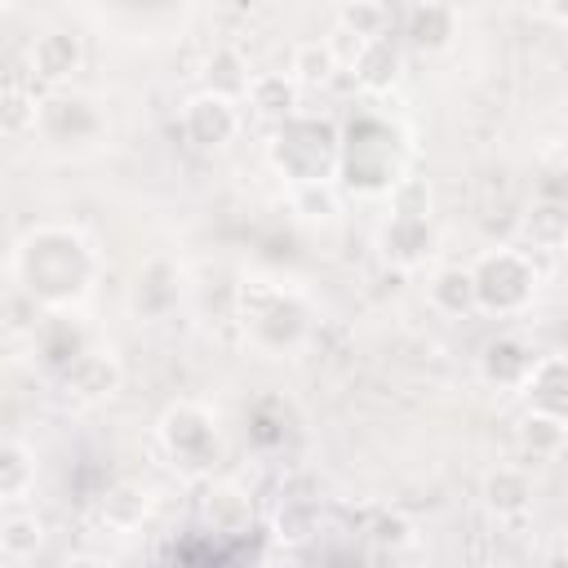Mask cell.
Instances as JSON below:
<instances>
[{"mask_svg": "<svg viewBox=\"0 0 568 568\" xmlns=\"http://www.w3.org/2000/svg\"><path fill=\"white\" fill-rule=\"evenodd\" d=\"M519 390H524L528 408L568 422V355H537V364Z\"/></svg>", "mask_w": 568, "mask_h": 568, "instance_id": "obj_10", "label": "cell"}, {"mask_svg": "<svg viewBox=\"0 0 568 568\" xmlns=\"http://www.w3.org/2000/svg\"><path fill=\"white\" fill-rule=\"evenodd\" d=\"M337 31L351 36L355 44L386 40L390 36V9L377 4V0H351V4L337 9Z\"/></svg>", "mask_w": 568, "mask_h": 568, "instance_id": "obj_24", "label": "cell"}, {"mask_svg": "<svg viewBox=\"0 0 568 568\" xmlns=\"http://www.w3.org/2000/svg\"><path fill=\"white\" fill-rule=\"evenodd\" d=\"M271 164L293 182V186H311V182H333V173H342V129L328 115H293L275 129L271 138Z\"/></svg>", "mask_w": 568, "mask_h": 568, "instance_id": "obj_2", "label": "cell"}, {"mask_svg": "<svg viewBox=\"0 0 568 568\" xmlns=\"http://www.w3.org/2000/svg\"><path fill=\"white\" fill-rule=\"evenodd\" d=\"M98 515H102L106 528L129 532V528H138V524L151 515V493H146L142 484L120 479V484H111V488L98 497Z\"/></svg>", "mask_w": 568, "mask_h": 568, "instance_id": "obj_20", "label": "cell"}, {"mask_svg": "<svg viewBox=\"0 0 568 568\" xmlns=\"http://www.w3.org/2000/svg\"><path fill=\"white\" fill-rule=\"evenodd\" d=\"M430 182L426 178H399L390 191H386V204H390V217H408V222H430Z\"/></svg>", "mask_w": 568, "mask_h": 568, "instance_id": "obj_29", "label": "cell"}, {"mask_svg": "<svg viewBox=\"0 0 568 568\" xmlns=\"http://www.w3.org/2000/svg\"><path fill=\"white\" fill-rule=\"evenodd\" d=\"M200 515H204V524L213 532L240 537V532L253 528V497L244 488H235V484H209V493L200 501Z\"/></svg>", "mask_w": 568, "mask_h": 568, "instance_id": "obj_13", "label": "cell"}, {"mask_svg": "<svg viewBox=\"0 0 568 568\" xmlns=\"http://www.w3.org/2000/svg\"><path fill=\"white\" fill-rule=\"evenodd\" d=\"M80 62H84V40H80L75 31H67V27L40 31V36L31 40V49H27L31 75H36L40 84H53V89H62V84L80 71Z\"/></svg>", "mask_w": 568, "mask_h": 568, "instance_id": "obj_8", "label": "cell"}, {"mask_svg": "<svg viewBox=\"0 0 568 568\" xmlns=\"http://www.w3.org/2000/svg\"><path fill=\"white\" fill-rule=\"evenodd\" d=\"M368 541H373L377 550H404V546L417 541V528H413L408 515H399V510H382V515L368 524Z\"/></svg>", "mask_w": 568, "mask_h": 568, "instance_id": "obj_30", "label": "cell"}, {"mask_svg": "<svg viewBox=\"0 0 568 568\" xmlns=\"http://www.w3.org/2000/svg\"><path fill=\"white\" fill-rule=\"evenodd\" d=\"M31 488H36V453L22 439H4L0 444V501L18 506Z\"/></svg>", "mask_w": 568, "mask_h": 568, "instance_id": "obj_22", "label": "cell"}, {"mask_svg": "<svg viewBox=\"0 0 568 568\" xmlns=\"http://www.w3.org/2000/svg\"><path fill=\"white\" fill-rule=\"evenodd\" d=\"M40 124V98H31L18 80L4 84V106H0V129L9 138H22V133H36Z\"/></svg>", "mask_w": 568, "mask_h": 568, "instance_id": "obj_28", "label": "cell"}, {"mask_svg": "<svg viewBox=\"0 0 568 568\" xmlns=\"http://www.w3.org/2000/svg\"><path fill=\"white\" fill-rule=\"evenodd\" d=\"M426 297L439 315H470L479 311V297H475V275L470 266H439L430 280H426Z\"/></svg>", "mask_w": 568, "mask_h": 568, "instance_id": "obj_16", "label": "cell"}, {"mask_svg": "<svg viewBox=\"0 0 568 568\" xmlns=\"http://www.w3.org/2000/svg\"><path fill=\"white\" fill-rule=\"evenodd\" d=\"M62 382H67V390H71L75 399L98 404V399L115 395V386H120V364H115V355H111V351L84 346V351L62 368Z\"/></svg>", "mask_w": 568, "mask_h": 568, "instance_id": "obj_9", "label": "cell"}, {"mask_svg": "<svg viewBox=\"0 0 568 568\" xmlns=\"http://www.w3.org/2000/svg\"><path fill=\"white\" fill-rule=\"evenodd\" d=\"M297 98H302V89H297V80L288 71H257L253 84H248V93H244V102L262 120H275V124H284V120L297 115Z\"/></svg>", "mask_w": 568, "mask_h": 568, "instance_id": "obj_14", "label": "cell"}, {"mask_svg": "<svg viewBox=\"0 0 568 568\" xmlns=\"http://www.w3.org/2000/svg\"><path fill=\"white\" fill-rule=\"evenodd\" d=\"M470 275H475V297H479V311L488 315H519L532 297H537V266H532V253L515 248V244H501V248H488L470 262Z\"/></svg>", "mask_w": 568, "mask_h": 568, "instance_id": "obj_3", "label": "cell"}, {"mask_svg": "<svg viewBox=\"0 0 568 568\" xmlns=\"http://www.w3.org/2000/svg\"><path fill=\"white\" fill-rule=\"evenodd\" d=\"M253 84V71L244 62V53L235 44H217L209 58H204V89L209 93H222V98H244Z\"/></svg>", "mask_w": 568, "mask_h": 568, "instance_id": "obj_19", "label": "cell"}, {"mask_svg": "<svg viewBox=\"0 0 568 568\" xmlns=\"http://www.w3.org/2000/svg\"><path fill=\"white\" fill-rule=\"evenodd\" d=\"M40 546H44V524H40V515L9 506V515H4V524H0V550H4V559H9V564H27Z\"/></svg>", "mask_w": 568, "mask_h": 568, "instance_id": "obj_23", "label": "cell"}, {"mask_svg": "<svg viewBox=\"0 0 568 568\" xmlns=\"http://www.w3.org/2000/svg\"><path fill=\"white\" fill-rule=\"evenodd\" d=\"M13 280L31 306H44L49 315H58L89 297V288L98 280V253L75 226L44 222L18 240Z\"/></svg>", "mask_w": 568, "mask_h": 568, "instance_id": "obj_1", "label": "cell"}, {"mask_svg": "<svg viewBox=\"0 0 568 568\" xmlns=\"http://www.w3.org/2000/svg\"><path fill=\"white\" fill-rule=\"evenodd\" d=\"M541 13L555 18V22H568V4H541Z\"/></svg>", "mask_w": 568, "mask_h": 568, "instance_id": "obj_33", "label": "cell"}, {"mask_svg": "<svg viewBox=\"0 0 568 568\" xmlns=\"http://www.w3.org/2000/svg\"><path fill=\"white\" fill-rule=\"evenodd\" d=\"M524 240L532 248H559L568 244V204L559 200H537L528 213H524Z\"/></svg>", "mask_w": 568, "mask_h": 568, "instance_id": "obj_25", "label": "cell"}, {"mask_svg": "<svg viewBox=\"0 0 568 568\" xmlns=\"http://www.w3.org/2000/svg\"><path fill=\"white\" fill-rule=\"evenodd\" d=\"M382 244L390 257L399 262H422L430 253V222H408V217H390L382 231Z\"/></svg>", "mask_w": 568, "mask_h": 568, "instance_id": "obj_27", "label": "cell"}, {"mask_svg": "<svg viewBox=\"0 0 568 568\" xmlns=\"http://www.w3.org/2000/svg\"><path fill=\"white\" fill-rule=\"evenodd\" d=\"M67 568H111V564L106 559H93V555H75Z\"/></svg>", "mask_w": 568, "mask_h": 568, "instance_id": "obj_32", "label": "cell"}, {"mask_svg": "<svg viewBox=\"0 0 568 568\" xmlns=\"http://www.w3.org/2000/svg\"><path fill=\"white\" fill-rule=\"evenodd\" d=\"M178 124H182L186 142H195L200 151H217V146L235 142V133H240L244 120H240V102L235 98H222V93L200 89V93H191L182 102Z\"/></svg>", "mask_w": 568, "mask_h": 568, "instance_id": "obj_7", "label": "cell"}, {"mask_svg": "<svg viewBox=\"0 0 568 568\" xmlns=\"http://www.w3.org/2000/svg\"><path fill=\"white\" fill-rule=\"evenodd\" d=\"M342 204L337 182H311V186H293V209L302 217H333Z\"/></svg>", "mask_w": 568, "mask_h": 568, "instance_id": "obj_31", "label": "cell"}, {"mask_svg": "<svg viewBox=\"0 0 568 568\" xmlns=\"http://www.w3.org/2000/svg\"><path fill=\"white\" fill-rule=\"evenodd\" d=\"M315 528H320V506H315L311 497H284V501H280V510H275V537H280L284 546L311 541Z\"/></svg>", "mask_w": 568, "mask_h": 568, "instance_id": "obj_26", "label": "cell"}, {"mask_svg": "<svg viewBox=\"0 0 568 568\" xmlns=\"http://www.w3.org/2000/svg\"><path fill=\"white\" fill-rule=\"evenodd\" d=\"M351 71H355V84L364 93H386V89H395V80L404 71V53H399V44L390 36L386 40H368V44H355Z\"/></svg>", "mask_w": 568, "mask_h": 568, "instance_id": "obj_12", "label": "cell"}, {"mask_svg": "<svg viewBox=\"0 0 568 568\" xmlns=\"http://www.w3.org/2000/svg\"><path fill=\"white\" fill-rule=\"evenodd\" d=\"M515 439H519V448H524L528 457H537V462H541V457H559V453L568 448V422L528 408V413L515 422Z\"/></svg>", "mask_w": 568, "mask_h": 568, "instance_id": "obj_21", "label": "cell"}, {"mask_svg": "<svg viewBox=\"0 0 568 568\" xmlns=\"http://www.w3.org/2000/svg\"><path fill=\"white\" fill-rule=\"evenodd\" d=\"M240 315H244L248 337L266 351H288L306 333V306L266 280H253L240 288Z\"/></svg>", "mask_w": 568, "mask_h": 568, "instance_id": "obj_5", "label": "cell"}, {"mask_svg": "<svg viewBox=\"0 0 568 568\" xmlns=\"http://www.w3.org/2000/svg\"><path fill=\"white\" fill-rule=\"evenodd\" d=\"M36 133L62 151H84L93 142H102L106 133V111L98 106V98L80 93V89H53L40 98V124Z\"/></svg>", "mask_w": 568, "mask_h": 568, "instance_id": "obj_6", "label": "cell"}, {"mask_svg": "<svg viewBox=\"0 0 568 568\" xmlns=\"http://www.w3.org/2000/svg\"><path fill=\"white\" fill-rule=\"evenodd\" d=\"M532 364H537V355H532V346L528 342H519V337H497V342H488V351H484V377L488 382H497V386H524V377L532 373Z\"/></svg>", "mask_w": 568, "mask_h": 568, "instance_id": "obj_17", "label": "cell"}, {"mask_svg": "<svg viewBox=\"0 0 568 568\" xmlns=\"http://www.w3.org/2000/svg\"><path fill=\"white\" fill-rule=\"evenodd\" d=\"M484 506L497 519H524L532 510V475L524 466H493L484 475Z\"/></svg>", "mask_w": 568, "mask_h": 568, "instance_id": "obj_11", "label": "cell"}, {"mask_svg": "<svg viewBox=\"0 0 568 568\" xmlns=\"http://www.w3.org/2000/svg\"><path fill=\"white\" fill-rule=\"evenodd\" d=\"M404 31H408V40H413L417 49L439 53V49H448L453 36H457V9H453V4H439V0H422V4H413V9L404 13Z\"/></svg>", "mask_w": 568, "mask_h": 568, "instance_id": "obj_15", "label": "cell"}, {"mask_svg": "<svg viewBox=\"0 0 568 568\" xmlns=\"http://www.w3.org/2000/svg\"><path fill=\"white\" fill-rule=\"evenodd\" d=\"M160 444L173 457V466H182L186 475H209L217 453H222V430H217V413L200 399H178L160 413Z\"/></svg>", "mask_w": 568, "mask_h": 568, "instance_id": "obj_4", "label": "cell"}, {"mask_svg": "<svg viewBox=\"0 0 568 568\" xmlns=\"http://www.w3.org/2000/svg\"><path fill=\"white\" fill-rule=\"evenodd\" d=\"M342 67V53L333 40H302L288 58V75L297 80V89H324Z\"/></svg>", "mask_w": 568, "mask_h": 568, "instance_id": "obj_18", "label": "cell"}]
</instances>
